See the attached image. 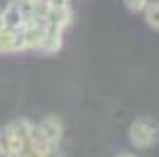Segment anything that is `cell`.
Returning a JSON list of instances; mask_svg holds the SVG:
<instances>
[{
  "instance_id": "6da1fadb",
  "label": "cell",
  "mask_w": 159,
  "mask_h": 157,
  "mask_svg": "<svg viewBox=\"0 0 159 157\" xmlns=\"http://www.w3.org/2000/svg\"><path fill=\"white\" fill-rule=\"evenodd\" d=\"M31 133H33L31 119H24V117L14 119L0 131V148L19 157L26 148H31Z\"/></svg>"
},
{
  "instance_id": "7a4b0ae2",
  "label": "cell",
  "mask_w": 159,
  "mask_h": 157,
  "mask_svg": "<svg viewBox=\"0 0 159 157\" xmlns=\"http://www.w3.org/2000/svg\"><path fill=\"white\" fill-rule=\"evenodd\" d=\"M128 140L133 148H150L157 143V121L152 117H138L128 129Z\"/></svg>"
},
{
  "instance_id": "3957f363",
  "label": "cell",
  "mask_w": 159,
  "mask_h": 157,
  "mask_svg": "<svg viewBox=\"0 0 159 157\" xmlns=\"http://www.w3.org/2000/svg\"><path fill=\"white\" fill-rule=\"evenodd\" d=\"M36 131H38L40 138L50 145H57L62 140V121L57 117H52V114H48V117H43L40 121H36Z\"/></svg>"
},
{
  "instance_id": "277c9868",
  "label": "cell",
  "mask_w": 159,
  "mask_h": 157,
  "mask_svg": "<svg viewBox=\"0 0 159 157\" xmlns=\"http://www.w3.org/2000/svg\"><path fill=\"white\" fill-rule=\"evenodd\" d=\"M71 19H74L71 5H64V7H45V12H43V21H45L48 26L62 29V31L71 24Z\"/></svg>"
},
{
  "instance_id": "5b68a950",
  "label": "cell",
  "mask_w": 159,
  "mask_h": 157,
  "mask_svg": "<svg viewBox=\"0 0 159 157\" xmlns=\"http://www.w3.org/2000/svg\"><path fill=\"white\" fill-rule=\"evenodd\" d=\"M21 36L19 29H10V26H2L0 29V55H12V52H21Z\"/></svg>"
},
{
  "instance_id": "8992f818",
  "label": "cell",
  "mask_w": 159,
  "mask_h": 157,
  "mask_svg": "<svg viewBox=\"0 0 159 157\" xmlns=\"http://www.w3.org/2000/svg\"><path fill=\"white\" fill-rule=\"evenodd\" d=\"M62 29H55V26L45 24V36H43V43H40V50L52 55V52H60L62 43H64V36H62Z\"/></svg>"
},
{
  "instance_id": "52a82bcc",
  "label": "cell",
  "mask_w": 159,
  "mask_h": 157,
  "mask_svg": "<svg viewBox=\"0 0 159 157\" xmlns=\"http://www.w3.org/2000/svg\"><path fill=\"white\" fill-rule=\"evenodd\" d=\"M143 14H145L147 26L157 31V29H159V2H157V0H150V2L145 5V10H143Z\"/></svg>"
},
{
  "instance_id": "ba28073f",
  "label": "cell",
  "mask_w": 159,
  "mask_h": 157,
  "mask_svg": "<svg viewBox=\"0 0 159 157\" xmlns=\"http://www.w3.org/2000/svg\"><path fill=\"white\" fill-rule=\"evenodd\" d=\"M147 2H150V0H124V7H126L131 14H140L145 10Z\"/></svg>"
},
{
  "instance_id": "9c48e42d",
  "label": "cell",
  "mask_w": 159,
  "mask_h": 157,
  "mask_svg": "<svg viewBox=\"0 0 159 157\" xmlns=\"http://www.w3.org/2000/svg\"><path fill=\"white\" fill-rule=\"evenodd\" d=\"M33 2H36V5H40V7H48L52 0H33Z\"/></svg>"
},
{
  "instance_id": "30bf717a",
  "label": "cell",
  "mask_w": 159,
  "mask_h": 157,
  "mask_svg": "<svg viewBox=\"0 0 159 157\" xmlns=\"http://www.w3.org/2000/svg\"><path fill=\"white\" fill-rule=\"evenodd\" d=\"M0 157H17V155H12V152H7V150H2V148H0Z\"/></svg>"
},
{
  "instance_id": "8fae6325",
  "label": "cell",
  "mask_w": 159,
  "mask_h": 157,
  "mask_svg": "<svg viewBox=\"0 0 159 157\" xmlns=\"http://www.w3.org/2000/svg\"><path fill=\"white\" fill-rule=\"evenodd\" d=\"M116 157H135L133 152H116Z\"/></svg>"
},
{
  "instance_id": "7c38bea8",
  "label": "cell",
  "mask_w": 159,
  "mask_h": 157,
  "mask_svg": "<svg viewBox=\"0 0 159 157\" xmlns=\"http://www.w3.org/2000/svg\"><path fill=\"white\" fill-rule=\"evenodd\" d=\"M2 26H5V24H2V10H0V29H2Z\"/></svg>"
},
{
  "instance_id": "4fadbf2b",
  "label": "cell",
  "mask_w": 159,
  "mask_h": 157,
  "mask_svg": "<svg viewBox=\"0 0 159 157\" xmlns=\"http://www.w3.org/2000/svg\"><path fill=\"white\" fill-rule=\"evenodd\" d=\"M17 2H33V0H17Z\"/></svg>"
}]
</instances>
